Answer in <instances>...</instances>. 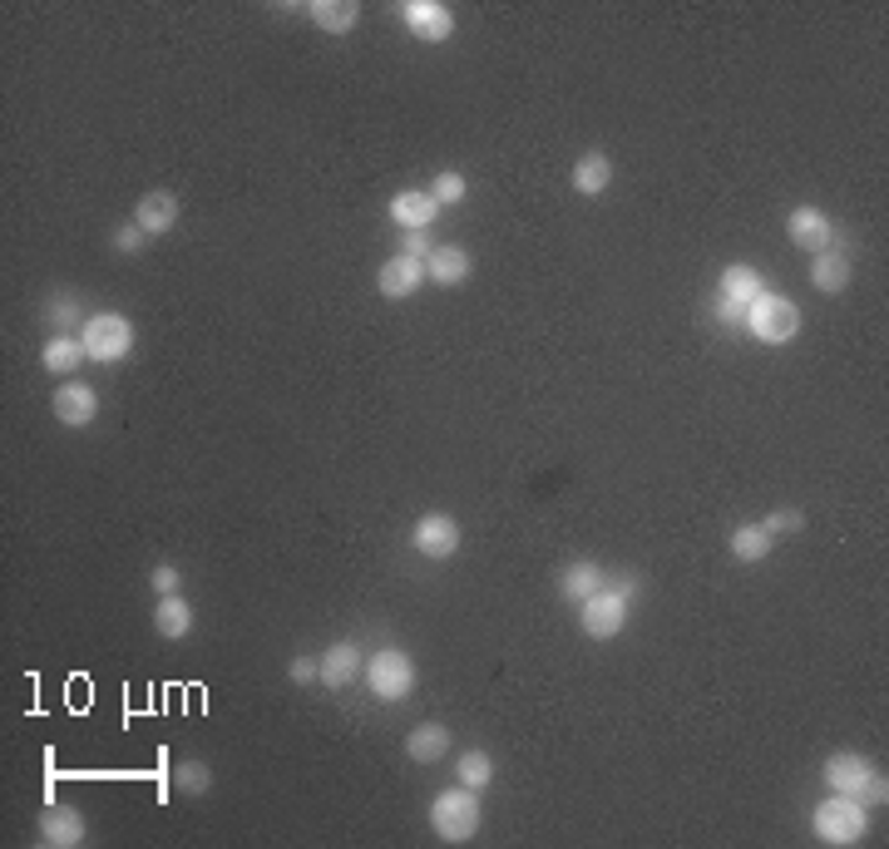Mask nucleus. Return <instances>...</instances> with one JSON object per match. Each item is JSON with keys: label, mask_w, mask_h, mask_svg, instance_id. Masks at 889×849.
<instances>
[{"label": "nucleus", "mask_w": 889, "mask_h": 849, "mask_svg": "<svg viewBox=\"0 0 889 849\" xmlns=\"http://www.w3.org/2000/svg\"><path fill=\"white\" fill-rule=\"evenodd\" d=\"M40 845H50V849L84 845V815L74 810V805H50L45 820H40Z\"/></svg>", "instance_id": "obj_13"}, {"label": "nucleus", "mask_w": 889, "mask_h": 849, "mask_svg": "<svg viewBox=\"0 0 889 849\" xmlns=\"http://www.w3.org/2000/svg\"><path fill=\"white\" fill-rule=\"evenodd\" d=\"M400 242H406V258H416V262H426L430 252H436V242H430V232H426V228H410Z\"/></svg>", "instance_id": "obj_31"}, {"label": "nucleus", "mask_w": 889, "mask_h": 849, "mask_svg": "<svg viewBox=\"0 0 889 849\" xmlns=\"http://www.w3.org/2000/svg\"><path fill=\"white\" fill-rule=\"evenodd\" d=\"M154 593H158V598L178 593V568H174V564H158V568H154Z\"/></svg>", "instance_id": "obj_32"}, {"label": "nucleus", "mask_w": 889, "mask_h": 849, "mask_svg": "<svg viewBox=\"0 0 889 849\" xmlns=\"http://www.w3.org/2000/svg\"><path fill=\"white\" fill-rule=\"evenodd\" d=\"M356 672H366V652L356 642H336V647H326V657H322V682L326 686H346Z\"/></svg>", "instance_id": "obj_18"}, {"label": "nucleus", "mask_w": 889, "mask_h": 849, "mask_svg": "<svg viewBox=\"0 0 889 849\" xmlns=\"http://www.w3.org/2000/svg\"><path fill=\"white\" fill-rule=\"evenodd\" d=\"M746 326L756 342H766V346H781V342H791V336L801 332V312H796V302H786V296H776V292H761L756 302L746 306Z\"/></svg>", "instance_id": "obj_5"}, {"label": "nucleus", "mask_w": 889, "mask_h": 849, "mask_svg": "<svg viewBox=\"0 0 889 849\" xmlns=\"http://www.w3.org/2000/svg\"><path fill=\"white\" fill-rule=\"evenodd\" d=\"M786 232H791V242L806 252H830V242H835V222L825 218L820 208H796L786 218Z\"/></svg>", "instance_id": "obj_12"}, {"label": "nucleus", "mask_w": 889, "mask_h": 849, "mask_svg": "<svg viewBox=\"0 0 889 849\" xmlns=\"http://www.w3.org/2000/svg\"><path fill=\"white\" fill-rule=\"evenodd\" d=\"M430 188H436V203H460L464 198V178L460 174H440Z\"/></svg>", "instance_id": "obj_30"}, {"label": "nucleus", "mask_w": 889, "mask_h": 849, "mask_svg": "<svg viewBox=\"0 0 889 849\" xmlns=\"http://www.w3.org/2000/svg\"><path fill=\"white\" fill-rule=\"evenodd\" d=\"M436 212H440L436 193H420V188H406V193L390 198V218L400 222V232H410V228H430V222H436Z\"/></svg>", "instance_id": "obj_15"}, {"label": "nucleus", "mask_w": 889, "mask_h": 849, "mask_svg": "<svg viewBox=\"0 0 889 849\" xmlns=\"http://www.w3.org/2000/svg\"><path fill=\"white\" fill-rule=\"evenodd\" d=\"M114 248H119V252H139L144 248V228H129V222H124V228L114 232Z\"/></svg>", "instance_id": "obj_33"}, {"label": "nucleus", "mask_w": 889, "mask_h": 849, "mask_svg": "<svg viewBox=\"0 0 889 849\" xmlns=\"http://www.w3.org/2000/svg\"><path fill=\"white\" fill-rule=\"evenodd\" d=\"M50 410H55V420H60V424H70V430H84V424L100 416V396H94L90 386H80V380H70V386H60V390H55Z\"/></svg>", "instance_id": "obj_11"}, {"label": "nucleus", "mask_w": 889, "mask_h": 849, "mask_svg": "<svg viewBox=\"0 0 889 849\" xmlns=\"http://www.w3.org/2000/svg\"><path fill=\"white\" fill-rule=\"evenodd\" d=\"M766 554H771V534L761 524H741L732 534V558H741V564H761Z\"/></svg>", "instance_id": "obj_25"}, {"label": "nucleus", "mask_w": 889, "mask_h": 849, "mask_svg": "<svg viewBox=\"0 0 889 849\" xmlns=\"http://www.w3.org/2000/svg\"><path fill=\"white\" fill-rule=\"evenodd\" d=\"M810 282H815V292H825V296L845 292V286H850V262L835 258V252H815V262H810Z\"/></svg>", "instance_id": "obj_23"}, {"label": "nucleus", "mask_w": 889, "mask_h": 849, "mask_svg": "<svg viewBox=\"0 0 889 849\" xmlns=\"http://www.w3.org/2000/svg\"><path fill=\"white\" fill-rule=\"evenodd\" d=\"M366 686L380 702H400L416 686V662L406 652H396V647H386V652L366 657Z\"/></svg>", "instance_id": "obj_6"}, {"label": "nucleus", "mask_w": 889, "mask_h": 849, "mask_svg": "<svg viewBox=\"0 0 889 849\" xmlns=\"http://www.w3.org/2000/svg\"><path fill=\"white\" fill-rule=\"evenodd\" d=\"M154 628H158V637L178 642V637H188V628H194V608H188L178 593H168V598H158V608H154Z\"/></svg>", "instance_id": "obj_20"}, {"label": "nucleus", "mask_w": 889, "mask_h": 849, "mask_svg": "<svg viewBox=\"0 0 889 849\" xmlns=\"http://www.w3.org/2000/svg\"><path fill=\"white\" fill-rule=\"evenodd\" d=\"M761 292H766L761 272L746 268V262H732V268L722 272V322H746V306L756 302Z\"/></svg>", "instance_id": "obj_8"}, {"label": "nucleus", "mask_w": 889, "mask_h": 849, "mask_svg": "<svg viewBox=\"0 0 889 849\" xmlns=\"http://www.w3.org/2000/svg\"><path fill=\"white\" fill-rule=\"evenodd\" d=\"M480 795L470 790V785H460V790H440L436 800H430V825H436L440 840L450 845H464L474 840V830H480Z\"/></svg>", "instance_id": "obj_1"}, {"label": "nucleus", "mask_w": 889, "mask_h": 849, "mask_svg": "<svg viewBox=\"0 0 889 849\" xmlns=\"http://www.w3.org/2000/svg\"><path fill=\"white\" fill-rule=\"evenodd\" d=\"M410 544L426 558H450L454 548H460V524H454L450 514H426L416 524V534H410Z\"/></svg>", "instance_id": "obj_10"}, {"label": "nucleus", "mask_w": 889, "mask_h": 849, "mask_svg": "<svg viewBox=\"0 0 889 849\" xmlns=\"http://www.w3.org/2000/svg\"><path fill=\"white\" fill-rule=\"evenodd\" d=\"M80 342H84V356L90 360L114 366V360H124L134 352V326H129V316H119V312H94V316H84Z\"/></svg>", "instance_id": "obj_3"}, {"label": "nucleus", "mask_w": 889, "mask_h": 849, "mask_svg": "<svg viewBox=\"0 0 889 849\" xmlns=\"http://www.w3.org/2000/svg\"><path fill=\"white\" fill-rule=\"evenodd\" d=\"M400 15H406L410 35L426 40V45H440V40L454 35V15H450V6H440V0H410Z\"/></svg>", "instance_id": "obj_9"}, {"label": "nucleus", "mask_w": 889, "mask_h": 849, "mask_svg": "<svg viewBox=\"0 0 889 849\" xmlns=\"http://www.w3.org/2000/svg\"><path fill=\"white\" fill-rule=\"evenodd\" d=\"M608 184H613V164H608V154H598V148H593V154H584V158L574 164V193L598 198Z\"/></svg>", "instance_id": "obj_19"}, {"label": "nucleus", "mask_w": 889, "mask_h": 849, "mask_svg": "<svg viewBox=\"0 0 889 849\" xmlns=\"http://www.w3.org/2000/svg\"><path fill=\"white\" fill-rule=\"evenodd\" d=\"M74 316H80V312H74V302H70V296H60V302H55V322H60V326H70Z\"/></svg>", "instance_id": "obj_35"}, {"label": "nucleus", "mask_w": 889, "mask_h": 849, "mask_svg": "<svg viewBox=\"0 0 889 849\" xmlns=\"http://www.w3.org/2000/svg\"><path fill=\"white\" fill-rule=\"evenodd\" d=\"M420 282H426V262L406 258V252H400V258H390L386 268H380V292H386L390 302H406Z\"/></svg>", "instance_id": "obj_16"}, {"label": "nucleus", "mask_w": 889, "mask_h": 849, "mask_svg": "<svg viewBox=\"0 0 889 849\" xmlns=\"http://www.w3.org/2000/svg\"><path fill=\"white\" fill-rule=\"evenodd\" d=\"M174 222H178V198L168 193V188L144 193L139 208H134V228H144V238H158V232H168Z\"/></svg>", "instance_id": "obj_14"}, {"label": "nucleus", "mask_w": 889, "mask_h": 849, "mask_svg": "<svg viewBox=\"0 0 889 849\" xmlns=\"http://www.w3.org/2000/svg\"><path fill=\"white\" fill-rule=\"evenodd\" d=\"M174 785H178L184 795H203L208 785H213V771H208L203 761H184V766L174 771Z\"/></svg>", "instance_id": "obj_28"}, {"label": "nucleus", "mask_w": 889, "mask_h": 849, "mask_svg": "<svg viewBox=\"0 0 889 849\" xmlns=\"http://www.w3.org/2000/svg\"><path fill=\"white\" fill-rule=\"evenodd\" d=\"M598 588H603V568L588 564V558L564 573V598H568V602H588Z\"/></svg>", "instance_id": "obj_26"}, {"label": "nucleus", "mask_w": 889, "mask_h": 849, "mask_svg": "<svg viewBox=\"0 0 889 849\" xmlns=\"http://www.w3.org/2000/svg\"><path fill=\"white\" fill-rule=\"evenodd\" d=\"M426 277H436L440 286H460L470 277V252L464 248H436L426 258Z\"/></svg>", "instance_id": "obj_21"}, {"label": "nucleus", "mask_w": 889, "mask_h": 849, "mask_svg": "<svg viewBox=\"0 0 889 849\" xmlns=\"http://www.w3.org/2000/svg\"><path fill=\"white\" fill-rule=\"evenodd\" d=\"M825 785H830L835 795H855V800H880V805L889 800L885 776L865 756H855V751H835V756L825 761Z\"/></svg>", "instance_id": "obj_2"}, {"label": "nucleus", "mask_w": 889, "mask_h": 849, "mask_svg": "<svg viewBox=\"0 0 889 849\" xmlns=\"http://www.w3.org/2000/svg\"><path fill=\"white\" fill-rule=\"evenodd\" d=\"M445 751H450V731H445L440 721H420L406 736V756L416 761V766H436V761H445Z\"/></svg>", "instance_id": "obj_17"}, {"label": "nucleus", "mask_w": 889, "mask_h": 849, "mask_svg": "<svg viewBox=\"0 0 889 849\" xmlns=\"http://www.w3.org/2000/svg\"><path fill=\"white\" fill-rule=\"evenodd\" d=\"M306 10H312V20L326 30V35H346V30H356V15H362L356 0H316V6H306Z\"/></svg>", "instance_id": "obj_22"}, {"label": "nucleus", "mask_w": 889, "mask_h": 849, "mask_svg": "<svg viewBox=\"0 0 889 849\" xmlns=\"http://www.w3.org/2000/svg\"><path fill=\"white\" fill-rule=\"evenodd\" d=\"M454 776H460V785H470V790H484V785L494 780V761L484 756V751H464Z\"/></svg>", "instance_id": "obj_27"}, {"label": "nucleus", "mask_w": 889, "mask_h": 849, "mask_svg": "<svg viewBox=\"0 0 889 849\" xmlns=\"http://www.w3.org/2000/svg\"><path fill=\"white\" fill-rule=\"evenodd\" d=\"M761 528H766V534H796V528H806V514H796V509H776Z\"/></svg>", "instance_id": "obj_29"}, {"label": "nucleus", "mask_w": 889, "mask_h": 849, "mask_svg": "<svg viewBox=\"0 0 889 849\" xmlns=\"http://www.w3.org/2000/svg\"><path fill=\"white\" fill-rule=\"evenodd\" d=\"M628 598H632V578L623 583V588H598V593H593V598L584 602V632L598 637V642L618 637L623 622H628Z\"/></svg>", "instance_id": "obj_7"}, {"label": "nucleus", "mask_w": 889, "mask_h": 849, "mask_svg": "<svg viewBox=\"0 0 889 849\" xmlns=\"http://www.w3.org/2000/svg\"><path fill=\"white\" fill-rule=\"evenodd\" d=\"M815 835H820L825 845H855L865 830H870V815H865V800H855V795H835L830 800L815 805Z\"/></svg>", "instance_id": "obj_4"}, {"label": "nucleus", "mask_w": 889, "mask_h": 849, "mask_svg": "<svg viewBox=\"0 0 889 849\" xmlns=\"http://www.w3.org/2000/svg\"><path fill=\"white\" fill-rule=\"evenodd\" d=\"M40 360H45V370H55V376H74L80 360H84V342H74V336H50Z\"/></svg>", "instance_id": "obj_24"}, {"label": "nucleus", "mask_w": 889, "mask_h": 849, "mask_svg": "<svg viewBox=\"0 0 889 849\" xmlns=\"http://www.w3.org/2000/svg\"><path fill=\"white\" fill-rule=\"evenodd\" d=\"M316 677H322V667H316L312 657H296L292 662V682H316Z\"/></svg>", "instance_id": "obj_34"}]
</instances>
